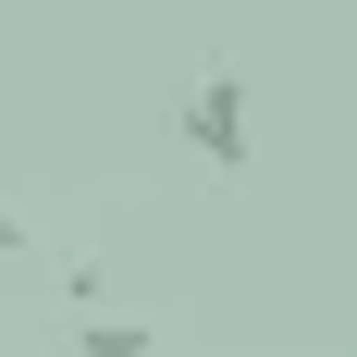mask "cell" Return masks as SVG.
Here are the masks:
<instances>
[{
    "label": "cell",
    "mask_w": 357,
    "mask_h": 357,
    "mask_svg": "<svg viewBox=\"0 0 357 357\" xmlns=\"http://www.w3.org/2000/svg\"><path fill=\"white\" fill-rule=\"evenodd\" d=\"M185 148H197V160H222V173H247V74H197V86H185Z\"/></svg>",
    "instance_id": "6da1fadb"
},
{
    "label": "cell",
    "mask_w": 357,
    "mask_h": 357,
    "mask_svg": "<svg viewBox=\"0 0 357 357\" xmlns=\"http://www.w3.org/2000/svg\"><path fill=\"white\" fill-rule=\"evenodd\" d=\"M0 25H13V13H0Z\"/></svg>",
    "instance_id": "277c9868"
},
{
    "label": "cell",
    "mask_w": 357,
    "mask_h": 357,
    "mask_svg": "<svg viewBox=\"0 0 357 357\" xmlns=\"http://www.w3.org/2000/svg\"><path fill=\"white\" fill-rule=\"evenodd\" d=\"M0 247H25V222H13V210H0Z\"/></svg>",
    "instance_id": "3957f363"
},
{
    "label": "cell",
    "mask_w": 357,
    "mask_h": 357,
    "mask_svg": "<svg viewBox=\"0 0 357 357\" xmlns=\"http://www.w3.org/2000/svg\"><path fill=\"white\" fill-rule=\"evenodd\" d=\"M62 357H148V321H86Z\"/></svg>",
    "instance_id": "7a4b0ae2"
}]
</instances>
